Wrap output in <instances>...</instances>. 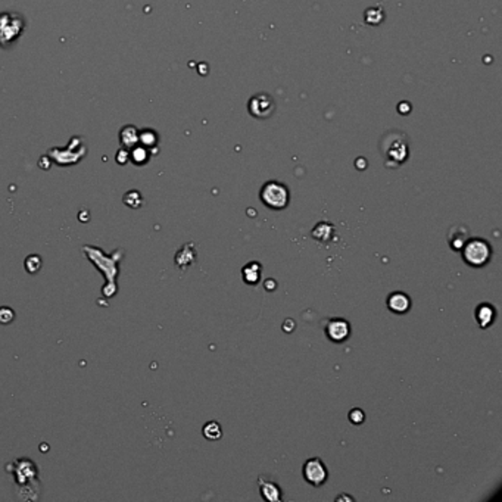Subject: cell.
I'll return each instance as SVG.
<instances>
[{
  "label": "cell",
  "instance_id": "7",
  "mask_svg": "<svg viewBox=\"0 0 502 502\" xmlns=\"http://www.w3.org/2000/svg\"><path fill=\"white\" fill-rule=\"evenodd\" d=\"M258 485H259V489H261V495H262V498L265 501H281V489L277 483H274L273 480L265 479L264 476H259Z\"/></svg>",
  "mask_w": 502,
  "mask_h": 502
},
{
  "label": "cell",
  "instance_id": "1",
  "mask_svg": "<svg viewBox=\"0 0 502 502\" xmlns=\"http://www.w3.org/2000/svg\"><path fill=\"white\" fill-rule=\"evenodd\" d=\"M382 152L386 156V164L398 166L399 164L405 162L408 158V144L402 134L399 133H389L382 141Z\"/></svg>",
  "mask_w": 502,
  "mask_h": 502
},
{
  "label": "cell",
  "instance_id": "13",
  "mask_svg": "<svg viewBox=\"0 0 502 502\" xmlns=\"http://www.w3.org/2000/svg\"><path fill=\"white\" fill-rule=\"evenodd\" d=\"M242 273H243V280L247 284H257L259 281V276H261V265L258 262L247 264Z\"/></svg>",
  "mask_w": 502,
  "mask_h": 502
},
{
  "label": "cell",
  "instance_id": "17",
  "mask_svg": "<svg viewBox=\"0 0 502 502\" xmlns=\"http://www.w3.org/2000/svg\"><path fill=\"white\" fill-rule=\"evenodd\" d=\"M13 318H15V312L11 308H0V323L2 324H9Z\"/></svg>",
  "mask_w": 502,
  "mask_h": 502
},
{
  "label": "cell",
  "instance_id": "12",
  "mask_svg": "<svg viewBox=\"0 0 502 502\" xmlns=\"http://www.w3.org/2000/svg\"><path fill=\"white\" fill-rule=\"evenodd\" d=\"M477 321H479L480 327L486 328L489 327L495 318V309L492 308L491 305H482L477 308Z\"/></svg>",
  "mask_w": 502,
  "mask_h": 502
},
{
  "label": "cell",
  "instance_id": "10",
  "mask_svg": "<svg viewBox=\"0 0 502 502\" xmlns=\"http://www.w3.org/2000/svg\"><path fill=\"white\" fill-rule=\"evenodd\" d=\"M333 234H334V227L326 221L317 224L316 228L312 230V237H314L316 240H318V242H321V243L328 242V240L331 239Z\"/></svg>",
  "mask_w": 502,
  "mask_h": 502
},
{
  "label": "cell",
  "instance_id": "16",
  "mask_svg": "<svg viewBox=\"0 0 502 502\" xmlns=\"http://www.w3.org/2000/svg\"><path fill=\"white\" fill-rule=\"evenodd\" d=\"M40 267H41V259H40V257L31 255V257L27 258V261H25V268H27L28 273L33 274V273H35V271H38Z\"/></svg>",
  "mask_w": 502,
  "mask_h": 502
},
{
  "label": "cell",
  "instance_id": "11",
  "mask_svg": "<svg viewBox=\"0 0 502 502\" xmlns=\"http://www.w3.org/2000/svg\"><path fill=\"white\" fill-rule=\"evenodd\" d=\"M195 258H196V255H195V250H193V245L189 243L177 254L175 262H177V265H180V268H186L189 264H192L195 261Z\"/></svg>",
  "mask_w": 502,
  "mask_h": 502
},
{
  "label": "cell",
  "instance_id": "20",
  "mask_svg": "<svg viewBox=\"0 0 502 502\" xmlns=\"http://www.w3.org/2000/svg\"><path fill=\"white\" fill-rule=\"evenodd\" d=\"M274 286H276V283H274V280H269L268 283L265 281V287H267L268 290H274Z\"/></svg>",
  "mask_w": 502,
  "mask_h": 502
},
{
  "label": "cell",
  "instance_id": "14",
  "mask_svg": "<svg viewBox=\"0 0 502 502\" xmlns=\"http://www.w3.org/2000/svg\"><path fill=\"white\" fill-rule=\"evenodd\" d=\"M221 426L217 421H210L203 426V436L210 441H217L221 437Z\"/></svg>",
  "mask_w": 502,
  "mask_h": 502
},
{
  "label": "cell",
  "instance_id": "8",
  "mask_svg": "<svg viewBox=\"0 0 502 502\" xmlns=\"http://www.w3.org/2000/svg\"><path fill=\"white\" fill-rule=\"evenodd\" d=\"M411 306V299L405 293L402 292H395L392 295H389L387 298V308L395 312V314H404L407 312Z\"/></svg>",
  "mask_w": 502,
  "mask_h": 502
},
{
  "label": "cell",
  "instance_id": "4",
  "mask_svg": "<svg viewBox=\"0 0 502 502\" xmlns=\"http://www.w3.org/2000/svg\"><path fill=\"white\" fill-rule=\"evenodd\" d=\"M247 109H249V114L257 119H268L276 111V102L267 93L255 94L250 97V100L247 103Z\"/></svg>",
  "mask_w": 502,
  "mask_h": 502
},
{
  "label": "cell",
  "instance_id": "9",
  "mask_svg": "<svg viewBox=\"0 0 502 502\" xmlns=\"http://www.w3.org/2000/svg\"><path fill=\"white\" fill-rule=\"evenodd\" d=\"M448 240H449V246L454 250H461L463 246L466 245V242L468 240V228L464 225L451 227V230L448 233Z\"/></svg>",
  "mask_w": 502,
  "mask_h": 502
},
{
  "label": "cell",
  "instance_id": "15",
  "mask_svg": "<svg viewBox=\"0 0 502 502\" xmlns=\"http://www.w3.org/2000/svg\"><path fill=\"white\" fill-rule=\"evenodd\" d=\"M121 139H122V141H124V144H127V146H131V144H134L136 141L139 140V134H137V130L133 129L131 134H130L129 127H124V129H122V131H121Z\"/></svg>",
  "mask_w": 502,
  "mask_h": 502
},
{
  "label": "cell",
  "instance_id": "3",
  "mask_svg": "<svg viewBox=\"0 0 502 502\" xmlns=\"http://www.w3.org/2000/svg\"><path fill=\"white\" fill-rule=\"evenodd\" d=\"M463 258L470 267H483L492 257L491 245L483 239H471L463 246Z\"/></svg>",
  "mask_w": 502,
  "mask_h": 502
},
{
  "label": "cell",
  "instance_id": "18",
  "mask_svg": "<svg viewBox=\"0 0 502 502\" xmlns=\"http://www.w3.org/2000/svg\"><path fill=\"white\" fill-rule=\"evenodd\" d=\"M364 417H365L364 412L358 408H353L349 412V420L352 421L353 424H361L362 421H364Z\"/></svg>",
  "mask_w": 502,
  "mask_h": 502
},
{
  "label": "cell",
  "instance_id": "6",
  "mask_svg": "<svg viewBox=\"0 0 502 502\" xmlns=\"http://www.w3.org/2000/svg\"><path fill=\"white\" fill-rule=\"evenodd\" d=\"M326 333H327L330 340L340 343V342L346 340L348 336H349V323L346 320H342V318L330 320V321H327V326H326Z\"/></svg>",
  "mask_w": 502,
  "mask_h": 502
},
{
  "label": "cell",
  "instance_id": "5",
  "mask_svg": "<svg viewBox=\"0 0 502 502\" xmlns=\"http://www.w3.org/2000/svg\"><path fill=\"white\" fill-rule=\"evenodd\" d=\"M305 480L312 486H321L327 480V468L320 458H309L304 464Z\"/></svg>",
  "mask_w": 502,
  "mask_h": 502
},
{
  "label": "cell",
  "instance_id": "19",
  "mask_svg": "<svg viewBox=\"0 0 502 502\" xmlns=\"http://www.w3.org/2000/svg\"><path fill=\"white\" fill-rule=\"evenodd\" d=\"M130 196H137V199H141L140 198V195H139L137 192H129V195H126V198H130ZM140 203H141V200H139V202H137V205L140 206ZM129 206H133V208H137V206H136V202H134V198H133V202H130V203H129Z\"/></svg>",
  "mask_w": 502,
  "mask_h": 502
},
{
  "label": "cell",
  "instance_id": "2",
  "mask_svg": "<svg viewBox=\"0 0 502 502\" xmlns=\"http://www.w3.org/2000/svg\"><path fill=\"white\" fill-rule=\"evenodd\" d=\"M259 198L269 210H284L290 200V193L283 183L267 181L261 189Z\"/></svg>",
  "mask_w": 502,
  "mask_h": 502
}]
</instances>
